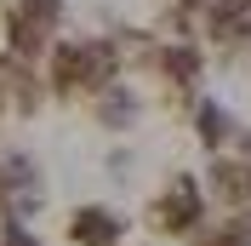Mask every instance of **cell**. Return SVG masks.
Instances as JSON below:
<instances>
[{"label": "cell", "instance_id": "6da1fadb", "mask_svg": "<svg viewBox=\"0 0 251 246\" xmlns=\"http://www.w3.org/2000/svg\"><path fill=\"white\" fill-rule=\"evenodd\" d=\"M69 235H75L80 246H114V241L126 235V223H120L114 212H103V206H86V212H75Z\"/></svg>", "mask_w": 251, "mask_h": 246}, {"label": "cell", "instance_id": "7a4b0ae2", "mask_svg": "<svg viewBox=\"0 0 251 246\" xmlns=\"http://www.w3.org/2000/svg\"><path fill=\"white\" fill-rule=\"evenodd\" d=\"M194 217H200V189H194V178H172V189L160 200V223H166V229H188Z\"/></svg>", "mask_w": 251, "mask_h": 246}, {"label": "cell", "instance_id": "3957f363", "mask_svg": "<svg viewBox=\"0 0 251 246\" xmlns=\"http://www.w3.org/2000/svg\"><path fill=\"white\" fill-rule=\"evenodd\" d=\"M217 178H211V189H217L223 200H234V206H246L251 200V166H228V160H217Z\"/></svg>", "mask_w": 251, "mask_h": 246}, {"label": "cell", "instance_id": "277c9868", "mask_svg": "<svg viewBox=\"0 0 251 246\" xmlns=\"http://www.w3.org/2000/svg\"><path fill=\"white\" fill-rule=\"evenodd\" d=\"M12 52L17 58H34V52H46V23L29 12H17L12 17Z\"/></svg>", "mask_w": 251, "mask_h": 246}, {"label": "cell", "instance_id": "5b68a950", "mask_svg": "<svg viewBox=\"0 0 251 246\" xmlns=\"http://www.w3.org/2000/svg\"><path fill=\"white\" fill-rule=\"evenodd\" d=\"M160 69H166L177 86H194V80H200V52L194 46H172L166 58H160Z\"/></svg>", "mask_w": 251, "mask_h": 246}, {"label": "cell", "instance_id": "8992f818", "mask_svg": "<svg viewBox=\"0 0 251 246\" xmlns=\"http://www.w3.org/2000/svg\"><path fill=\"white\" fill-rule=\"evenodd\" d=\"M131 115H137V97L126 92V86H109V97H103V121L120 126V121H131Z\"/></svg>", "mask_w": 251, "mask_h": 246}, {"label": "cell", "instance_id": "52a82bcc", "mask_svg": "<svg viewBox=\"0 0 251 246\" xmlns=\"http://www.w3.org/2000/svg\"><path fill=\"white\" fill-rule=\"evenodd\" d=\"M200 138H205V143H223V138H228V109L200 103Z\"/></svg>", "mask_w": 251, "mask_h": 246}, {"label": "cell", "instance_id": "ba28073f", "mask_svg": "<svg viewBox=\"0 0 251 246\" xmlns=\"http://www.w3.org/2000/svg\"><path fill=\"white\" fill-rule=\"evenodd\" d=\"M17 12L40 17V23H46V29H51V23H57V17H63V0H17Z\"/></svg>", "mask_w": 251, "mask_h": 246}, {"label": "cell", "instance_id": "9c48e42d", "mask_svg": "<svg viewBox=\"0 0 251 246\" xmlns=\"http://www.w3.org/2000/svg\"><path fill=\"white\" fill-rule=\"evenodd\" d=\"M0 246H34V241L17 229V217H12V223H6V235H0Z\"/></svg>", "mask_w": 251, "mask_h": 246}, {"label": "cell", "instance_id": "30bf717a", "mask_svg": "<svg viewBox=\"0 0 251 246\" xmlns=\"http://www.w3.org/2000/svg\"><path fill=\"white\" fill-rule=\"evenodd\" d=\"M183 6H200V0H183Z\"/></svg>", "mask_w": 251, "mask_h": 246}, {"label": "cell", "instance_id": "8fae6325", "mask_svg": "<svg viewBox=\"0 0 251 246\" xmlns=\"http://www.w3.org/2000/svg\"><path fill=\"white\" fill-rule=\"evenodd\" d=\"M246 154H251V138H246Z\"/></svg>", "mask_w": 251, "mask_h": 246}]
</instances>
